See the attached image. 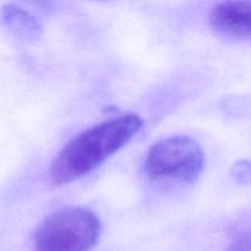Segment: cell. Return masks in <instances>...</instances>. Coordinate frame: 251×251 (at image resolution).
<instances>
[{
    "mask_svg": "<svg viewBox=\"0 0 251 251\" xmlns=\"http://www.w3.org/2000/svg\"><path fill=\"white\" fill-rule=\"evenodd\" d=\"M211 27L233 39H249L251 33V2L226 1L210 11Z\"/></svg>",
    "mask_w": 251,
    "mask_h": 251,
    "instance_id": "cell-4",
    "label": "cell"
},
{
    "mask_svg": "<svg viewBox=\"0 0 251 251\" xmlns=\"http://www.w3.org/2000/svg\"><path fill=\"white\" fill-rule=\"evenodd\" d=\"M235 180L240 184H248L250 180V166L248 161H240L232 171Z\"/></svg>",
    "mask_w": 251,
    "mask_h": 251,
    "instance_id": "cell-6",
    "label": "cell"
},
{
    "mask_svg": "<svg viewBox=\"0 0 251 251\" xmlns=\"http://www.w3.org/2000/svg\"><path fill=\"white\" fill-rule=\"evenodd\" d=\"M102 232L95 212L86 207H65L49 215L33 235L34 251H91Z\"/></svg>",
    "mask_w": 251,
    "mask_h": 251,
    "instance_id": "cell-2",
    "label": "cell"
},
{
    "mask_svg": "<svg viewBox=\"0 0 251 251\" xmlns=\"http://www.w3.org/2000/svg\"><path fill=\"white\" fill-rule=\"evenodd\" d=\"M228 251H250V237L249 233L235 238L234 242L230 244Z\"/></svg>",
    "mask_w": 251,
    "mask_h": 251,
    "instance_id": "cell-7",
    "label": "cell"
},
{
    "mask_svg": "<svg viewBox=\"0 0 251 251\" xmlns=\"http://www.w3.org/2000/svg\"><path fill=\"white\" fill-rule=\"evenodd\" d=\"M142 125L140 115L125 114L81 131L54 158L49 171L51 184L65 185L91 174L122 150Z\"/></svg>",
    "mask_w": 251,
    "mask_h": 251,
    "instance_id": "cell-1",
    "label": "cell"
},
{
    "mask_svg": "<svg viewBox=\"0 0 251 251\" xmlns=\"http://www.w3.org/2000/svg\"><path fill=\"white\" fill-rule=\"evenodd\" d=\"M205 166L200 145L189 136H172L150 147L146 173L156 181H193Z\"/></svg>",
    "mask_w": 251,
    "mask_h": 251,
    "instance_id": "cell-3",
    "label": "cell"
},
{
    "mask_svg": "<svg viewBox=\"0 0 251 251\" xmlns=\"http://www.w3.org/2000/svg\"><path fill=\"white\" fill-rule=\"evenodd\" d=\"M1 21L10 32L22 39H37L41 36V25L20 5L9 4L1 9Z\"/></svg>",
    "mask_w": 251,
    "mask_h": 251,
    "instance_id": "cell-5",
    "label": "cell"
}]
</instances>
